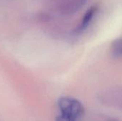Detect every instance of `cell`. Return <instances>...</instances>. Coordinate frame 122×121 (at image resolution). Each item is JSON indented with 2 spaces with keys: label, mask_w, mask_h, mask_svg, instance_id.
<instances>
[{
  "label": "cell",
  "mask_w": 122,
  "mask_h": 121,
  "mask_svg": "<svg viewBox=\"0 0 122 121\" xmlns=\"http://www.w3.org/2000/svg\"><path fill=\"white\" fill-rule=\"evenodd\" d=\"M60 114L79 121L84 115V107L76 99L71 97H61L58 101Z\"/></svg>",
  "instance_id": "obj_1"
},
{
  "label": "cell",
  "mask_w": 122,
  "mask_h": 121,
  "mask_svg": "<svg viewBox=\"0 0 122 121\" xmlns=\"http://www.w3.org/2000/svg\"><path fill=\"white\" fill-rule=\"evenodd\" d=\"M97 10H98V7L97 6H93L86 12L80 24H79V26L75 30L76 33H81L87 29V27L92 23L94 16L96 15Z\"/></svg>",
  "instance_id": "obj_2"
},
{
  "label": "cell",
  "mask_w": 122,
  "mask_h": 121,
  "mask_svg": "<svg viewBox=\"0 0 122 121\" xmlns=\"http://www.w3.org/2000/svg\"><path fill=\"white\" fill-rule=\"evenodd\" d=\"M112 53L115 57H122V38L116 39L112 43Z\"/></svg>",
  "instance_id": "obj_3"
},
{
  "label": "cell",
  "mask_w": 122,
  "mask_h": 121,
  "mask_svg": "<svg viewBox=\"0 0 122 121\" xmlns=\"http://www.w3.org/2000/svg\"><path fill=\"white\" fill-rule=\"evenodd\" d=\"M56 121H76L75 120L72 119V118H70L69 117H66V116H64L63 115H59V116H57Z\"/></svg>",
  "instance_id": "obj_4"
}]
</instances>
